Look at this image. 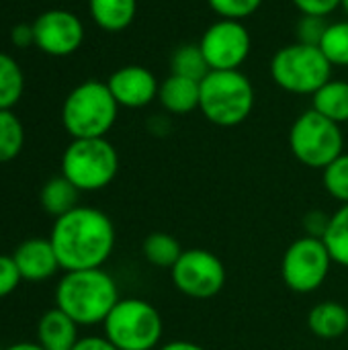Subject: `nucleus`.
I'll use <instances>...</instances> for the list:
<instances>
[{
    "instance_id": "c756f323",
    "label": "nucleus",
    "mask_w": 348,
    "mask_h": 350,
    "mask_svg": "<svg viewBox=\"0 0 348 350\" xmlns=\"http://www.w3.org/2000/svg\"><path fill=\"white\" fill-rule=\"evenodd\" d=\"M23 277L16 269V262L12 254H0V299L8 297L16 291Z\"/></svg>"
},
{
    "instance_id": "473e14b6",
    "label": "nucleus",
    "mask_w": 348,
    "mask_h": 350,
    "mask_svg": "<svg viewBox=\"0 0 348 350\" xmlns=\"http://www.w3.org/2000/svg\"><path fill=\"white\" fill-rule=\"evenodd\" d=\"M10 43L14 47H29L35 45V31H33V23H18L10 29Z\"/></svg>"
},
{
    "instance_id": "4be33fe9",
    "label": "nucleus",
    "mask_w": 348,
    "mask_h": 350,
    "mask_svg": "<svg viewBox=\"0 0 348 350\" xmlns=\"http://www.w3.org/2000/svg\"><path fill=\"white\" fill-rule=\"evenodd\" d=\"M25 90V74L14 57L0 51V111H12Z\"/></svg>"
},
{
    "instance_id": "9d476101",
    "label": "nucleus",
    "mask_w": 348,
    "mask_h": 350,
    "mask_svg": "<svg viewBox=\"0 0 348 350\" xmlns=\"http://www.w3.org/2000/svg\"><path fill=\"white\" fill-rule=\"evenodd\" d=\"M176 291L191 299H211L226 285L224 262L205 248H189L170 269Z\"/></svg>"
},
{
    "instance_id": "a211bd4d",
    "label": "nucleus",
    "mask_w": 348,
    "mask_h": 350,
    "mask_svg": "<svg viewBox=\"0 0 348 350\" xmlns=\"http://www.w3.org/2000/svg\"><path fill=\"white\" fill-rule=\"evenodd\" d=\"M88 12L96 27L107 33H119L133 23L137 0H88Z\"/></svg>"
},
{
    "instance_id": "a878e982",
    "label": "nucleus",
    "mask_w": 348,
    "mask_h": 350,
    "mask_svg": "<svg viewBox=\"0 0 348 350\" xmlns=\"http://www.w3.org/2000/svg\"><path fill=\"white\" fill-rule=\"evenodd\" d=\"M25 146V127L12 111H0V164L14 160Z\"/></svg>"
},
{
    "instance_id": "9b49d317",
    "label": "nucleus",
    "mask_w": 348,
    "mask_h": 350,
    "mask_svg": "<svg viewBox=\"0 0 348 350\" xmlns=\"http://www.w3.org/2000/svg\"><path fill=\"white\" fill-rule=\"evenodd\" d=\"M199 47L209 70H242L252 51V37L244 21L217 18L203 31Z\"/></svg>"
},
{
    "instance_id": "1a4fd4ad",
    "label": "nucleus",
    "mask_w": 348,
    "mask_h": 350,
    "mask_svg": "<svg viewBox=\"0 0 348 350\" xmlns=\"http://www.w3.org/2000/svg\"><path fill=\"white\" fill-rule=\"evenodd\" d=\"M332 265L330 252L320 238L302 236L285 250L281 260V277L293 293L308 295L326 283Z\"/></svg>"
},
{
    "instance_id": "f03ea898",
    "label": "nucleus",
    "mask_w": 348,
    "mask_h": 350,
    "mask_svg": "<svg viewBox=\"0 0 348 350\" xmlns=\"http://www.w3.org/2000/svg\"><path fill=\"white\" fill-rule=\"evenodd\" d=\"M119 299V287L105 269L64 273L55 287V308L80 328L103 326Z\"/></svg>"
},
{
    "instance_id": "5701e85b",
    "label": "nucleus",
    "mask_w": 348,
    "mask_h": 350,
    "mask_svg": "<svg viewBox=\"0 0 348 350\" xmlns=\"http://www.w3.org/2000/svg\"><path fill=\"white\" fill-rule=\"evenodd\" d=\"M334 265L348 269V203L340 205L332 215L328 230L322 238Z\"/></svg>"
},
{
    "instance_id": "20e7f679",
    "label": "nucleus",
    "mask_w": 348,
    "mask_h": 350,
    "mask_svg": "<svg viewBox=\"0 0 348 350\" xmlns=\"http://www.w3.org/2000/svg\"><path fill=\"white\" fill-rule=\"evenodd\" d=\"M119 115V105L113 98L107 82L86 80L70 90L62 107V125L72 139L105 137Z\"/></svg>"
},
{
    "instance_id": "39448f33",
    "label": "nucleus",
    "mask_w": 348,
    "mask_h": 350,
    "mask_svg": "<svg viewBox=\"0 0 348 350\" xmlns=\"http://www.w3.org/2000/svg\"><path fill=\"white\" fill-rule=\"evenodd\" d=\"M332 68L334 66L318 45L295 41L275 51L269 72L281 90L299 96H314L328 80H332Z\"/></svg>"
},
{
    "instance_id": "423d86ee",
    "label": "nucleus",
    "mask_w": 348,
    "mask_h": 350,
    "mask_svg": "<svg viewBox=\"0 0 348 350\" xmlns=\"http://www.w3.org/2000/svg\"><path fill=\"white\" fill-rule=\"evenodd\" d=\"M103 336L119 350H154L160 347L164 322L146 299H119L103 324Z\"/></svg>"
},
{
    "instance_id": "f8f14e48",
    "label": "nucleus",
    "mask_w": 348,
    "mask_h": 350,
    "mask_svg": "<svg viewBox=\"0 0 348 350\" xmlns=\"http://www.w3.org/2000/svg\"><path fill=\"white\" fill-rule=\"evenodd\" d=\"M35 47L53 57H66L80 49L84 41V25L64 8H49L33 21Z\"/></svg>"
},
{
    "instance_id": "72a5a7b5",
    "label": "nucleus",
    "mask_w": 348,
    "mask_h": 350,
    "mask_svg": "<svg viewBox=\"0 0 348 350\" xmlns=\"http://www.w3.org/2000/svg\"><path fill=\"white\" fill-rule=\"evenodd\" d=\"M72 350H119L113 347L105 336H82Z\"/></svg>"
},
{
    "instance_id": "b1692460",
    "label": "nucleus",
    "mask_w": 348,
    "mask_h": 350,
    "mask_svg": "<svg viewBox=\"0 0 348 350\" xmlns=\"http://www.w3.org/2000/svg\"><path fill=\"white\" fill-rule=\"evenodd\" d=\"M209 72L211 70L205 62V55H203L199 43H185L174 49V53L170 57V74L201 82Z\"/></svg>"
},
{
    "instance_id": "cd10ccee",
    "label": "nucleus",
    "mask_w": 348,
    "mask_h": 350,
    "mask_svg": "<svg viewBox=\"0 0 348 350\" xmlns=\"http://www.w3.org/2000/svg\"><path fill=\"white\" fill-rule=\"evenodd\" d=\"M265 0H207L209 8L219 18H232V21H246L250 18Z\"/></svg>"
},
{
    "instance_id": "ddd939ff",
    "label": "nucleus",
    "mask_w": 348,
    "mask_h": 350,
    "mask_svg": "<svg viewBox=\"0 0 348 350\" xmlns=\"http://www.w3.org/2000/svg\"><path fill=\"white\" fill-rule=\"evenodd\" d=\"M107 86L119 107L144 109L150 103L158 100L160 82L152 70L137 66V64H129V66L115 70L109 76Z\"/></svg>"
},
{
    "instance_id": "c9c22d12",
    "label": "nucleus",
    "mask_w": 348,
    "mask_h": 350,
    "mask_svg": "<svg viewBox=\"0 0 348 350\" xmlns=\"http://www.w3.org/2000/svg\"><path fill=\"white\" fill-rule=\"evenodd\" d=\"M2 350H45L39 342H14Z\"/></svg>"
},
{
    "instance_id": "4468645a",
    "label": "nucleus",
    "mask_w": 348,
    "mask_h": 350,
    "mask_svg": "<svg viewBox=\"0 0 348 350\" xmlns=\"http://www.w3.org/2000/svg\"><path fill=\"white\" fill-rule=\"evenodd\" d=\"M12 258L16 262L23 281L29 283L47 281L53 275H57V271H62L49 238H29L21 242L12 252Z\"/></svg>"
},
{
    "instance_id": "f704fd0d",
    "label": "nucleus",
    "mask_w": 348,
    "mask_h": 350,
    "mask_svg": "<svg viewBox=\"0 0 348 350\" xmlns=\"http://www.w3.org/2000/svg\"><path fill=\"white\" fill-rule=\"evenodd\" d=\"M158 350H207L205 347L197 345V342H189V340H172L162 345Z\"/></svg>"
},
{
    "instance_id": "c85d7f7f",
    "label": "nucleus",
    "mask_w": 348,
    "mask_h": 350,
    "mask_svg": "<svg viewBox=\"0 0 348 350\" xmlns=\"http://www.w3.org/2000/svg\"><path fill=\"white\" fill-rule=\"evenodd\" d=\"M326 27H328V21L324 16L302 14L297 25H295V41L320 47V41L326 33Z\"/></svg>"
},
{
    "instance_id": "bb28decb",
    "label": "nucleus",
    "mask_w": 348,
    "mask_h": 350,
    "mask_svg": "<svg viewBox=\"0 0 348 350\" xmlns=\"http://www.w3.org/2000/svg\"><path fill=\"white\" fill-rule=\"evenodd\" d=\"M322 185L326 193L340 201L343 205L348 203V152H343L332 164L322 170Z\"/></svg>"
},
{
    "instance_id": "dca6fc26",
    "label": "nucleus",
    "mask_w": 348,
    "mask_h": 350,
    "mask_svg": "<svg viewBox=\"0 0 348 350\" xmlns=\"http://www.w3.org/2000/svg\"><path fill=\"white\" fill-rule=\"evenodd\" d=\"M78 328L59 308L47 310L37 322V342L45 350H72L80 340Z\"/></svg>"
},
{
    "instance_id": "7ed1b4c3",
    "label": "nucleus",
    "mask_w": 348,
    "mask_h": 350,
    "mask_svg": "<svg viewBox=\"0 0 348 350\" xmlns=\"http://www.w3.org/2000/svg\"><path fill=\"white\" fill-rule=\"evenodd\" d=\"M199 86V111L209 123L236 127L250 117L256 94L242 70H211Z\"/></svg>"
},
{
    "instance_id": "6e6552de",
    "label": "nucleus",
    "mask_w": 348,
    "mask_h": 350,
    "mask_svg": "<svg viewBox=\"0 0 348 350\" xmlns=\"http://www.w3.org/2000/svg\"><path fill=\"white\" fill-rule=\"evenodd\" d=\"M289 148L304 166L324 170L345 152V135L338 123L308 109L289 129Z\"/></svg>"
},
{
    "instance_id": "f257e3e1",
    "label": "nucleus",
    "mask_w": 348,
    "mask_h": 350,
    "mask_svg": "<svg viewBox=\"0 0 348 350\" xmlns=\"http://www.w3.org/2000/svg\"><path fill=\"white\" fill-rule=\"evenodd\" d=\"M49 242L64 273L103 269L117 242L111 217L88 205H78L57 217L51 226Z\"/></svg>"
},
{
    "instance_id": "0eeeda50",
    "label": "nucleus",
    "mask_w": 348,
    "mask_h": 350,
    "mask_svg": "<svg viewBox=\"0 0 348 350\" xmlns=\"http://www.w3.org/2000/svg\"><path fill=\"white\" fill-rule=\"evenodd\" d=\"M119 172V154L107 137L72 139L62 156V174L80 191L94 193L109 187Z\"/></svg>"
},
{
    "instance_id": "412c9836",
    "label": "nucleus",
    "mask_w": 348,
    "mask_h": 350,
    "mask_svg": "<svg viewBox=\"0 0 348 350\" xmlns=\"http://www.w3.org/2000/svg\"><path fill=\"white\" fill-rule=\"evenodd\" d=\"M183 252L185 250H183L180 242L172 234H166V232H154V234L146 236V240L142 244L144 258L156 269H168L170 271Z\"/></svg>"
},
{
    "instance_id": "f3484780",
    "label": "nucleus",
    "mask_w": 348,
    "mask_h": 350,
    "mask_svg": "<svg viewBox=\"0 0 348 350\" xmlns=\"http://www.w3.org/2000/svg\"><path fill=\"white\" fill-rule=\"evenodd\" d=\"M308 328L316 338L338 340L348 332V308L340 301H322L308 314Z\"/></svg>"
},
{
    "instance_id": "e433bc0d",
    "label": "nucleus",
    "mask_w": 348,
    "mask_h": 350,
    "mask_svg": "<svg viewBox=\"0 0 348 350\" xmlns=\"http://www.w3.org/2000/svg\"><path fill=\"white\" fill-rule=\"evenodd\" d=\"M340 8L347 12V18H348V0H343V2H340Z\"/></svg>"
},
{
    "instance_id": "2f4dec72",
    "label": "nucleus",
    "mask_w": 348,
    "mask_h": 350,
    "mask_svg": "<svg viewBox=\"0 0 348 350\" xmlns=\"http://www.w3.org/2000/svg\"><path fill=\"white\" fill-rule=\"evenodd\" d=\"M328 224H330V213H324L320 209H314L310 213H306L304 217V230H306V236H312V238H324L326 230H328Z\"/></svg>"
},
{
    "instance_id": "6ab92c4d",
    "label": "nucleus",
    "mask_w": 348,
    "mask_h": 350,
    "mask_svg": "<svg viewBox=\"0 0 348 350\" xmlns=\"http://www.w3.org/2000/svg\"><path fill=\"white\" fill-rule=\"evenodd\" d=\"M78 197H80V191L64 174H59V176L49 178L43 185L39 193V203L45 213L57 219L78 207Z\"/></svg>"
},
{
    "instance_id": "2eb2a0df",
    "label": "nucleus",
    "mask_w": 348,
    "mask_h": 350,
    "mask_svg": "<svg viewBox=\"0 0 348 350\" xmlns=\"http://www.w3.org/2000/svg\"><path fill=\"white\" fill-rule=\"evenodd\" d=\"M201 82L170 74L160 82L158 88V103L170 115H189L199 109L201 96Z\"/></svg>"
},
{
    "instance_id": "aec40b11",
    "label": "nucleus",
    "mask_w": 348,
    "mask_h": 350,
    "mask_svg": "<svg viewBox=\"0 0 348 350\" xmlns=\"http://www.w3.org/2000/svg\"><path fill=\"white\" fill-rule=\"evenodd\" d=\"M312 109L338 125L348 123V80H328L312 96Z\"/></svg>"
},
{
    "instance_id": "393cba45",
    "label": "nucleus",
    "mask_w": 348,
    "mask_h": 350,
    "mask_svg": "<svg viewBox=\"0 0 348 350\" xmlns=\"http://www.w3.org/2000/svg\"><path fill=\"white\" fill-rule=\"evenodd\" d=\"M320 49L334 68H348V18L328 23Z\"/></svg>"
},
{
    "instance_id": "7c9ffc66",
    "label": "nucleus",
    "mask_w": 348,
    "mask_h": 350,
    "mask_svg": "<svg viewBox=\"0 0 348 350\" xmlns=\"http://www.w3.org/2000/svg\"><path fill=\"white\" fill-rule=\"evenodd\" d=\"M291 2L302 14H314V16L326 18L328 14L340 8L343 0H291Z\"/></svg>"
}]
</instances>
